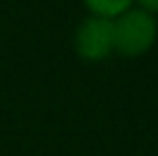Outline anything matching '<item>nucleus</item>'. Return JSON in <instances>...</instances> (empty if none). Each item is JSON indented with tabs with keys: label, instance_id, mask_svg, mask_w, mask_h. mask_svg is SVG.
Listing matches in <instances>:
<instances>
[{
	"label": "nucleus",
	"instance_id": "f257e3e1",
	"mask_svg": "<svg viewBox=\"0 0 158 156\" xmlns=\"http://www.w3.org/2000/svg\"><path fill=\"white\" fill-rule=\"evenodd\" d=\"M115 53L124 57H140L156 44L158 23L156 16L142 7H131L112 21Z\"/></svg>",
	"mask_w": 158,
	"mask_h": 156
},
{
	"label": "nucleus",
	"instance_id": "f03ea898",
	"mask_svg": "<svg viewBox=\"0 0 158 156\" xmlns=\"http://www.w3.org/2000/svg\"><path fill=\"white\" fill-rule=\"evenodd\" d=\"M73 48L85 62H101L110 57L115 51L112 21L101 16H87L73 35Z\"/></svg>",
	"mask_w": 158,
	"mask_h": 156
},
{
	"label": "nucleus",
	"instance_id": "7ed1b4c3",
	"mask_svg": "<svg viewBox=\"0 0 158 156\" xmlns=\"http://www.w3.org/2000/svg\"><path fill=\"white\" fill-rule=\"evenodd\" d=\"M133 2L135 0H83L89 16H101V19H110V21H115L119 14L131 9Z\"/></svg>",
	"mask_w": 158,
	"mask_h": 156
},
{
	"label": "nucleus",
	"instance_id": "20e7f679",
	"mask_svg": "<svg viewBox=\"0 0 158 156\" xmlns=\"http://www.w3.org/2000/svg\"><path fill=\"white\" fill-rule=\"evenodd\" d=\"M135 2H138L140 7L144 9V12H149V14H158V0H135Z\"/></svg>",
	"mask_w": 158,
	"mask_h": 156
}]
</instances>
